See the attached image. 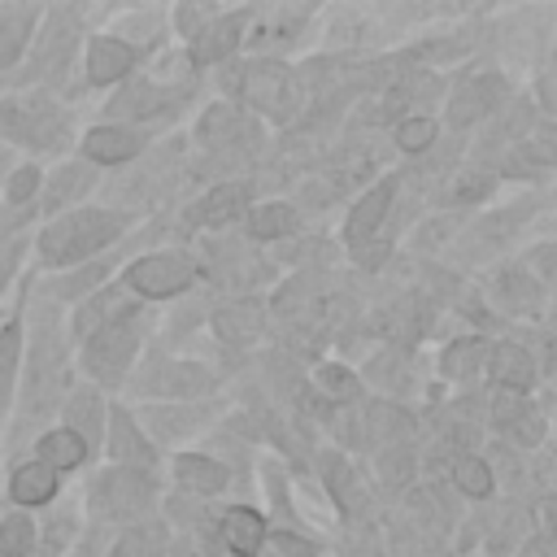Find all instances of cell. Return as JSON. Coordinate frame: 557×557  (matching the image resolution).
Segmentation results:
<instances>
[{"instance_id":"6da1fadb","label":"cell","mask_w":557,"mask_h":557,"mask_svg":"<svg viewBox=\"0 0 557 557\" xmlns=\"http://www.w3.org/2000/svg\"><path fill=\"white\" fill-rule=\"evenodd\" d=\"M122 231V222L104 209H70L61 213L48 231H44V257L57 261V265H70V261H83L87 252L104 248L113 235Z\"/></svg>"},{"instance_id":"7a4b0ae2","label":"cell","mask_w":557,"mask_h":557,"mask_svg":"<svg viewBox=\"0 0 557 557\" xmlns=\"http://www.w3.org/2000/svg\"><path fill=\"white\" fill-rule=\"evenodd\" d=\"M191 283V261L178 257V252H152V257H139L131 270H126V287L139 292V296H174Z\"/></svg>"},{"instance_id":"3957f363","label":"cell","mask_w":557,"mask_h":557,"mask_svg":"<svg viewBox=\"0 0 557 557\" xmlns=\"http://www.w3.org/2000/svg\"><path fill=\"white\" fill-rule=\"evenodd\" d=\"M148 496H152L148 479H144L139 470L122 466V470H113V474H104V479L96 483V492H91V509H96L100 518H126V513L144 509Z\"/></svg>"},{"instance_id":"277c9868","label":"cell","mask_w":557,"mask_h":557,"mask_svg":"<svg viewBox=\"0 0 557 557\" xmlns=\"http://www.w3.org/2000/svg\"><path fill=\"white\" fill-rule=\"evenodd\" d=\"M135 344H139V335H135V326H109V331H100V335H91V344H87V370L96 374V379H117L122 370H126V361L135 357Z\"/></svg>"},{"instance_id":"5b68a950","label":"cell","mask_w":557,"mask_h":557,"mask_svg":"<svg viewBox=\"0 0 557 557\" xmlns=\"http://www.w3.org/2000/svg\"><path fill=\"white\" fill-rule=\"evenodd\" d=\"M131 65H135V48H131L126 39H117V35H96V39L87 44V78H91V83H113V78L131 74Z\"/></svg>"},{"instance_id":"8992f818","label":"cell","mask_w":557,"mask_h":557,"mask_svg":"<svg viewBox=\"0 0 557 557\" xmlns=\"http://www.w3.org/2000/svg\"><path fill=\"white\" fill-rule=\"evenodd\" d=\"M174 479L183 492H196V496H218L226 483H231V470L213 457H200V453H183L174 461Z\"/></svg>"},{"instance_id":"52a82bcc","label":"cell","mask_w":557,"mask_h":557,"mask_svg":"<svg viewBox=\"0 0 557 557\" xmlns=\"http://www.w3.org/2000/svg\"><path fill=\"white\" fill-rule=\"evenodd\" d=\"M222 540H226V548L235 557H252L265 544V518L257 509H248V505H231L222 513Z\"/></svg>"},{"instance_id":"ba28073f","label":"cell","mask_w":557,"mask_h":557,"mask_svg":"<svg viewBox=\"0 0 557 557\" xmlns=\"http://www.w3.org/2000/svg\"><path fill=\"white\" fill-rule=\"evenodd\" d=\"M144 148V139L131 131V126H96L83 135V152L100 165H117V161H131L135 152Z\"/></svg>"},{"instance_id":"9c48e42d","label":"cell","mask_w":557,"mask_h":557,"mask_svg":"<svg viewBox=\"0 0 557 557\" xmlns=\"http://www.w3.org/2000/svg\"><path fill=\"white\" fill-rule=\"evenodd\" d=\"M487 370H492V379H496L500 392H518V396H522V392L531 387V379H535V361H531V352L518 348V344H496L492 357H487Z\"/></svg>"},{"instance_id":"30bf717a","label":"cell","mask_w":557,"mask_h":557,"mask_svg":"<svg viewBox=\"0 0 557 557\" xmlns=\"http://www.w3.org/2000/svg\"><path fill=\"white\" fill-rule=\"evenodd\" d=\"M9 496L17 500V505H48L52 496H57V470L52 466H44V461H26V466H17L13 474H9Z\"/></svg>"},{"instance_id":"8fae6325","label":"cell","mask_w":557,"mask_h":557,"mask_svg":"<svg viewBox=\"0 0 557 557\" xmlns=\"http://www.w3.org/2000/svg\"><path fill=\"white\" fill-rule=\"evenodd\" d=\"M505 91V83L500 78H474V83H466L457 96H453V109H448V117L457 122V126H466V122H479L487 109H496V96Z\"/></svg>"},{"instance_id":"7c38bea8","label":"cell","mask_w":557,"mask_h":557,"mask_svg":"<svg viewBox=\"0 0 557 557\" xmlns=\"http://www.w3.org/2000/svg\"><path fill=\"white\" fill-rule=\"evenodd\" d=\"M87 453H91V444H87L78 431H70V426H57V431H48V435L39 440V461H44V466H52L57 474H61V470L83 466V461H87Z\"/></svg>"},{"instance_id":"4fadbf2b","label":"cell","mask_w":557,"mask_h":557,"mask_svg":"<svg viewBox=\"0 0 557 557\" xmlns=\"http://www.w3.org/2000/svg\"><path fill=\"white\" fill-rule=\"evenodd\" d=\"M392 191H396V183L383 178V183H374V187L357 200V209L348 213V239H361V235H370V231L383 222V213H387V205H392Z\"/></svg>"},{"instance_id":"5bb4252c","label":"cell","mask_w":557,"mask_h":557,"mask_svg":"<svg viewBox=\"0 0 557 557\" xmlns=\"http://www.w3.org/2000/svg\"><path fill=\"white\" fill-rule=\"evenodd\" d=\"M109 418H113V426H109V448H113V457H117L122 466H131V461H152V448H148V440L139 435L135 418L122 413V409H113Z\"/></svg>"},{"instance_id":"9a60e30c","label":"cell","mask_w":557,"mask_h":557,"mask_svg":"<svg viewBox=\"0 0 557 557\" xmlns=\"http://www.w3.org/2000/svg\"><path fill=\"white\" fill-rule=\"evenodd\" d=\"M283 91H287V70L283 65H248V100L257 109H274L278 113Z\"/></svg>"},{"instance_id":"2e32d148","label":"cell","mask_w":557,"mask_h":557,"mask_svg":"<svg viewBox=\"0 0 557 557\" xmlns=\"http://www.w3.org/2000/svg\"><path fill=\"white\" fill-rule=\"evenodd\" d=\"M218 331H222L226 344H252V339L261 335V305L239 300V305L222 309V313H218Z\"/></svg>"},{"instance_id":"e0dca14e","label":"cell","mask_w":557,"mask_h":557,"mask_svg":"<svg viewBox=\"0 0 557 557\" xmlns=\"http://www.w3.org/2000/svg\"><path fill=\"white\" fill-rule=\"evenodd\" d=\"M17 361H22V322H4V326H0V409H4L9 396H13Z\"/></svg>"},{"instance_id":"ac0fdd59","label":"cell","mask_w":557,"mask_h":557,"mask_svg":"<svg viewBox=\"0 0 557 557\" xmlns=\"http://www.w3.org/2000/svg\"><path fill=\"white\" fill-rule=\"evenodd\" d=\"M492 357V348L483 344V339H457L453 348H444V374H453V379H470L483 361Z\"/></svg>"},{"instance_id":"d6986e66","label":"cell","mask_w":557,"mask_h":557,"mask_svg":"<svg viewBox=\"0 0 557 557\" xmlns=\"http://www.w3.org/2000/svg\"><path fill=\"white\" fill-rule=\"evenodd\" d=\"M453 487H461L466 496H474V500H483L487 492H492V470H487V461L483 457H457L453 461Z\"/></svg>"},{"instance_id":"ffe728a7","label":"cell","mask_w":557,"mask_h":557,"mask_svg":"<svg viewBox=\"0 0 557 557\" xmlns=\"http://www.w3.org/2000/svg\"><path fill=\"white\" fill-rule=\"evenodd\" d=\"M35 548V522L26 513L0 518V557H30Z\"/></svg>"},{"instance_id":"44dd1931","label":"cell","mask_w":557,"mask_h":557,"mask_svg":"<svg viewBox=\"0 0 557 557\" xmlns=\"http://www.w3.org/2000/svg\"><path fill=\"white\" fill-rule=\"evenodd\" d=\"M244 205H248V187H244V183H231V187H218V191L200 205V218H205V222H231Z\"/></svg>"},{"instance_id":"7402d4cb","label":"cell","mask_w":557,"mask_h":557,"mask_svg":"<svg viewBox=\"0 0 557 557\" xmlns=\"http://www.w3.org/2000/svg\"><path fill=\"white\" fill-rule=\"evenodd\" d=\"M65 418H70V431H78V435L91 444V440L100 435V396H96V392H78V396L70 400Z\"/></svg>"},{"instance_id":"603a6c76","label":"cell","mask_w":557,"mask_h":557,"mask_svg":"<svg viewBox=\"0 0 557 557\" xmlns=\"http://www.w3.org/2000/svg\"><path fill=\"white\" fill-rule=\"evenodd\" d=\"M292 226H296V213L287 205H261V209H252V235L257 239H278Z\"/></svg>"},{"instance_id":"cb8c5ba5","label":"cell","mask_w":557,"mask_h":557,"mask_svg":"<svg viewBox=\"0 0 557 557\" xmlns=\"http://www.w3.org/2000/svg\"><path fill=\"white\" fill-rule=\"evenodd\" d=\"M26 26H30V13L22 9H0V65H9L26 39Z\"/></svg>"},{"instance_id":"d4e9b609","label":"cell","mask_w":557,"mask_h":557,"mask_svg":"<svg viewBox=\"0 0 557 557\" xmlns=\"http://www.w3.org/2000/svg\"><path fill=\"white\" fill-rule=\"evenodd\" d=\"M87 183H91V174H87V170H78V165L57 170V174H52V183H48V209H61V205H65V200H74Z\"/></svg>"},{"instance_id":"484cf974","label":"cell","mask_w":557,"mask_h":557,"mask_svg":"<svg viewBox=\"0 0 557 557\" xmlns=\"http://www.w3.org/2000/svg\"><path fill=\"white\" fill-rule=\"evenodd\" d=\"M431 139H435V122H431V117H405V122L396 126V144H400L405 152H422Z\"/></svg>"},{"instance_id":"4316f807","label":"cell","mask_w":557,"mask_h":557,"mask_svg":"<svg viewBox=\"0 0 557 557\" xmlns=\"http://www.w3.org/2000/svg\"><path fill=\"white\" fill-rule=\"evenodd\" d=\"M318 387H322L331 400H352V396H357V379H352L344 366H322V370H318Z\"/></svg>"},{"instance_id":"83f0119b","label":"cell","mask_w":557,"mask_h":557,"mask_svg":"<svg viewBox=\"0 0 557 557\" xmlns=\"http://www.w3.org/2000/svg\"><path fill=\"white\" fill-rule=\"evenodd\" d=\"M35 187H39V170H35V165H22V170H13V174H9V200H13V205L30 200V196H35Z\"/></svg>"},{"instance_id":"f1b7e54d","label":"cell","mask_w":557,"mask_h":557,"mask_svg":"<svg viewBox=\"0 0 557 557\" xmlns=\"http://www.w3.org/2000/svg\"><path fill=\"white\" fill-rule=\"evenodd\" d=\"M113 557H157V553H152V544H148V535H144V531H131V535L117 544V553H113Z\"/></svg>"},{"instance_id":"f546056e","label":"cell","mask_w":557,"mask_h":557,"mask_svg":"<svg viewBox=\"0 0 557 557\" xmlns=\"http://www.w3.org/2000/svg\"><path fill=\"white\" fill-rule=\"evenodd\" d=\"M540 518H544L540 527H544L548 535H557V496H544V500H540Z\"/></svg>"}]
</instances>
